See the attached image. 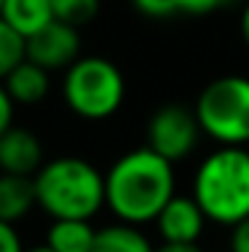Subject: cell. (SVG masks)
I'll return each instance as SVG.
<instances>
[{
  "mask_svg": "<svg viewBox=\"0 0 249 252\" xmlns=\"http://www.w3.org/2000/svg\"><path fill=\"white\" fill-rule=\"evenodd\" d=\"M230 252H249V218L230 228Z\"/></svg>",
  "mask_w": 249,
  "mask_h": 252,
  "instance_id": "44dd1931",
  "label": "cell"
},
{
  "mask_svg": "<svg viewBox=\"0 0 249 252\" xmlns=\"http://www.w3.org/2000/svg\"><path fill=\"white\" fill-rule=\"evenodd\" d=\"M156 252H204L198 244H169L164 242L161 247H156Z\"/></svg>",
  "mask_w": 249,
  "mask_h": 252,
  "instance_id": "7402d4cb",
  "label": "cell"
},
{
  "mask_svg": "<svg viewBox=\"0 0 249 252\" xmlns=\"http://www.w3.org/2000/svg\"><path fill=\"white\" fill-rule=\"evenodd\" d=\"M43 166V145L35 131L25 126H11L0 134V172L3 175L35 177Z\"/></svg>",
  "mask_w": 249,
  "mask_h": 252,
  "instance_id": "9c48e42d",
  "label": "cell"
},
{
  "mask_svg": "<svg viewBox=\"0 0 249 252\" xmlns=\"http://www.w3.org/2000/svg\"><path fill=\"white\" fill-rule=\"evenodd\" d=\"M201 124L195 118L193 107H185L180 102H169V105H161L156 113L150 116L145 129L147 148H153L158 156L169 158L171 164L188 158L195 145L201 140Z\"/></svg>",
  "mask_w": 249,
  "mask_h": 252,
  "instance_id": "8992f818",
  "label": "cell"
},
{
  "mask_svg": "<svg viewBox=\"0 0 249 252\" xmlns=\"http://www.w3.org/2000/svg\"><path fill=\"white\" fill-rule=\"evenodd\" d=\"M201 131L217 145H249V78L220 75L198 92L193 105Z\"/></svg>",
  "mask_w": 249,
  "mask_h": 252,
  "instance_id": "5b68a950",
  "label": "cell"
},
{
  "mask_svg": "<svg viewBox=\"0 0 249 252\" xmlns=\"http://www.w3.org/2000/svg\"><path fill=\"white\" fill-rule=\"evenodd\" d=\"M38 207L35 180L22 175H3L0 172V220L16 225Z\"/></svg>",
  "mask_w": 249,
  "mask_h": 252,
  "instance_id": "8fae6325",
  "label": "cell"
},
{
  "mask_svg": "<svg viewBox=\"0 0 249 252\" xmlns=\"http://www.w3.org/2000/svg\"><path fill=\"white\" fill-rule=\"evenodd\" d=\"M0 16L27 40L54 22V8L51 0H3Z\"/></svg>",
  "mask_w": 249,
  "mask_h": 252,
  "instance_id": "7c38bea8",
  "label": "cell"
},
{
  "mask_svg": "<svg viewBox=\"0 0 249 252\" xmlns=\"http://www.w3.org/2000/svg\"><path fill=\"white\" fill-rule=\"evenodd\" d=\"M94 239H97V228L91 225V220H51L46 231V244L54 252H91Z\"/></svg>",
  "mask_w": 249,
  "mask_h": 252,
  "instance_id": "4fadbf2b",
  "label": "cell"
},
{
  "mask_svg": "<svg viewBox=\"0 0 249 252\" xmlns=\"http://www.w3.org/2000/svg\"><path fill=\"white\" fill-rule=\"evenodd\" d=\"M32 180L38 207L51 220H94V215L105 207V175L81 156L43 161Z\"/></svg>",
  "mask_w": 249,
  "mask_h": 252,
  "instance_id": "3957f363",
  "label": "cell"
},
{
  "mask_svg": "<svg viewBox=\"0 0 249 252\" xmlns=\"http://www.w3.org/2000/svg\"><path fill=\"white\" fill-rule=\"evenodd\" d=\"M51 8H54L56 22H64V25H73L81 30L83 25L97 19L102 0H51Z\"/></svg>",
  "mask_w": 249,
  "mask_h": 252,
  "instance_id": "9a60e30c",
  "label": "cell"
},
{
  "mask_svg": "<svg viewBox=\"0 0 249 252\" xmlns=\"http://www.w3.org/2000/svg\"><path fill=\"white\" fill-rule=\"evenodd\" d=\"M132 5L147 19H171L182 14V0H132Z\"/></svg>",
  "mask_w": 249,
  "mask_h": 252,
  "instance_id": "e0dca14e",
  "label": "cell"
},
{
  "mask_svg": "<svg viewBox=\"0 0 249 252\" xmlns=\"http://www.w3.org/2000/svg\"><path fill=\"white\" fill-rule=\"evenodd\" d=\"M239 32H241V40L247 43L249 49V0L244 3V11H241V19H239Z\"/></svg>",
  "mask_w": 249,
  "mask_h": 252,
  "instance_id": "603a6c76",
  "label": "cell"
},
{
  "mask_svg": "<svg viewBox=\"0 0 249 252\" xmlns=\"http://www.w3.org/2000/svg\"><path fill=\"white\" fill-rule=\"evenodd\" d=\"M236 0H182V14L188 16H201V14H212L220 11L225 5H233Z\"/></svg>",
  "mask_w": 249,
  "mask_h": 252,
  "instance_id": "ac0fdd59",
  "label": "cell"
},
{
  "mask_svg": "<svg viewBox=\"0 0 249 252\" xmlns=\"http://www.w3.org/2000/svg\"><path fill=\"white\" fill-rule=\"evenodd\" d=\"M193 199L206 220L225 228L249 218V148L220 145L198 164L193 175Z\"/></svg>",
  "mask_w": 249,
  "mask_h": 252,
  "instance_id": "7a4b0ae2",
  "label": "cell"
},
{
  "mask_svg": "<svg viewBox=\"0 0 249 252\" xmlns=\"http://www.w3.org/2000/svg\"><path fill=\"white\" fill-rule=\"evenodd\" d=\"M0 252H25V244H22L16 228L11 223H3V220H0Z\"/></svg>",
  "mask_w": 249,
  "mask_h": 252,
  "instance_id": "d6986e66",
  "label": "cell"
},
{
  "mask_svg": "<svg viewBox=\"0 0 249 252\" xmlns=\"http://www.w3.org/2000/svg\"><path fill=\"white\" fill-rule=\"evenodd\" d=\"M62 99L83 121H108L126 99V78L108 57H81L64 70Z\"/></svg>",
  "mask_w": 249,
  "mask_h": 252,
  "instance_id": "277c9868",
  "label": "cell"
},
{
  "mask_svg": "<svg viewBox=\"0 0 249 252\" xmlns=\"http://www.w3.org/2000/svg\"><path fill=\"white\" fill-rule=\"evenodd\" d=\"M206 223L209 220H206L204 209L198 207V201L193 196H180V193L171 196L169 204L156 218L158 233L169 244H198Z\"/></svg>",
  "mask_w": 249,
  "mask_h": 252,
  "instance_id": "ba28073f",
  "label": "cell"
},
{
  "mask_svg": "<svg viewBox=\"0 0 249 252\" xmlns=\"http://www.w3.org/2000/svg\"><path fill=\"white\" fill-rule=\"evenodd\" d=\"M25 252H54V250L43 242V244H35V247H25Z\"/></svg>",
  "mask_w": 249,
  "mask_h": 252,
  "instance_id": "cb8c5ba5",
  "label": "cell"
},
{
  "mask_svg": "<svg viewBox=\"0 0 249 252\" xmlns=\"http://www.w3.org/2000/svg\"><path fill=\"white\" fill-rule=\"evenodd\" d=\"M174 193V164L147 145L118 156L105 172V207L121 223H156Z\"/></svg>",
  "mask_w": 249,
  "mask_h": 252,
  "instance_id": "6da1fadb",
  "label": "cell"
},
{
  "mask_svg": "<svg viewBox=\"0 0 249 252\" xmlns=\"http://www.w3.org/2000/svg\"><path fill=\"white\" fill-rule=\"evenodd\" d=\"M91 252H156V247L139 231V225L115 220L110 225L97 228V239H94Z\"/></svg>",
  "mask_w": 249,
  "mask_h": 252,
  "instance_id": "5bb4252c",
  "label": "cell"
},
{
  "mask_svg": "<svg viewBox=\"0 0 249 252\" xmlns=\"http://www.w3.org/2000/svg\"><path fill=\"white\" fill-rule=\"evenodd\" d=\"M81 30L64 22H51L40 32L25 40V59L35 62L38 67L56 73V70H67L81 59Z\"/></svg>",
  "mask_w": 249,
  "mask_h": 252,
  "instance_id": "52a82bcc",
  "label": "cell"
},
{
  "mask_svg": "<svg viewBox=\"0 0 249 252\" xmlns=\"http://www.w3.org/2000/svg\"><path fill=\"white\" fill-rule=\"evenodd\" d=\"M5 92L11 94V99L16 105H38L49 97L51 92V73L43 67H38L35 62H19L3 81Z\"/></svg>",
  "mask_w": 249,
  "mask_h": 252,
  "instance_id": "30bf717a",
  "label": "cell"
},
{
  "mask_svg": "<svg viewBox=\"0 0 249 252\" xmlns=\"http://www.w3.org/2000/svg\"><path fill=\"white\" fill-rule=\"evenodd\" d=\"M19 62H25V38L0 16V81Z\"/></svg>",
  "mask_w": 249,
  "mask_h": 252,
  "instance_id": "2e32d148",
  "label": "cell"
},
{
  "mask_svg": "<svg viewBox=\"0 0 249 252\" xmlns=\"http://www.w3.org/2000/svg\"><path fill=\"white\" fill-rule=\"evenodd\" d=\"M0 8H3V0H0Z\"/></svg>",
  "mask_w": 249,
  "mask_h": 252,
  "instance_id": "d4e9b609",
  "label": "cell"
},
{
  "mask_svg": "<svg viewBox=\"0 0 249 252\" xmlns=\"http://www.w3.org/2000/svg\"><path fill=\"white\" fill-rule=\"evenodd\" d=\"M14 110H16V102L11 99V94L5 92L3 81H0V134L14 126Z\"/></svg>",
  "mask_w": 249,
  "mask_h": 252,
  "instance_id": "ffe728a7",
  "label": "cell"
}]
</instances>
